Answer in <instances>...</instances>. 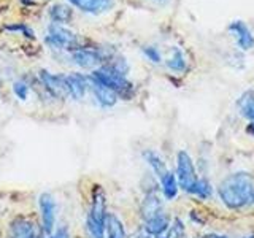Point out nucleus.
Returning a JSON list of instances; mask_svg holds the SVG:
<instances>
[{
    "instance_id": "34",
    "label": "nucleus",
    "mask_w": 254,
    "mask_h": 238,
    "mask_svg": "<svg viewBox=\"0 0 254 238\" xmlns=\"http://www.w3.org/2000/svg\"><path fill=\"white\" fill-rule=\"evenodd\" d=\"M0 91H2V79H0Z\"/></svg>"
},
{
    "instance_id": "14",
    "label": "nucleus",
    "mask_w": 254,
    "mask_h": 238,
    "mask_svg": "<svg viewBox=\"0 0 254 238\" xmlns=\"http://www.w3.org/2000/svg\"><path fill=\"white\" fill-rule=\"evenodd\" d=\"M89 87L92 89L95 100H97L103 108H111L116 105L118 95L111 89H108V87H105L103 84L95 81V79H92L91 76H89Z\"/></svg>"
},
{
    "instance_id": "27",
    "label": "nucleus",
    "mask_w": 254,
    "mask_h": 238,
    "mask_svg": "<svg viewBox=\"0 0 254 238\" xmlns=\"http://www.w3.org/2000/svg\"><path fill=\"white\" fill-rule=\"evenodd\" d=\"M51 235H53L54 238H71L68 227H59V229L56 230V232H53Z\"/></svg>"
},
{
    "instance_id": "35",
    "label": "nucleus",
    "mask_w": 254,
    "mask_h": 238,
    "mask_svg": "<svg viewBox=\"0 0 254 238\" xmlns=\"http://www.w3.org/2000/svg\"><path fill=\"white\" fill-rule=\"evenodd\" d=\"M194 238H202V237H194Z\"/></svg>"
},
{
    "instance_id": "30",
    "label": "nucleus",
    "mask_w": 254,
    "mask_h": 238,
    "mask_svg": "<svg viewBox=\"0 0 254 238\" xmlns=\"http://www.w3.org/2000/svg\"><path fill=\"white\" fill-rule=\"evenodd\" d=\"M135 238H153V237H151L149 234H146V232H145V230H143V229H141V230H140V232L137 234V237H135Z\"/></svg>"
},
{
    "instance_id": "31",
    "label": "nucleus",
    "mask_w": 254,
    "mask_h": 238,
    "mask_svg": "<svg viewBox=\"0 0 254 238\" xmlns=\"http://www.w3.org/2000/svg\"><path fill=\"white\" fill-rule=\"evenodd\" d=\"M205 238H229V237L222 234H208V235H205Z\"/></svg>"
},
{
    "instance_id": "4",
    "label": "nucleus",
    "mask_w": 254,
    "mask_h": 238,
    "mask_svg": "<svg viewBox=\"0 0 254 238\" xmlns=\"http://www.w3.org/2000/svg\"><path fill=\"white\" fill-rule=\"evenodd\" d=\"M175 177H177L180 189H183L188 194L192 192V187L195 186L198 177L192 157L185 149H180L177 153V172H175Z\"/></svg>"
},
{
    "instance_id": "12",
    "label": "nucleus",
    "mask_w": 254,
    "mask_h": 238,
    "mask_svg": "<svg viewBox=\"0 0 254 238\" xmlns=\"http://www.w3.org/2000/svg\"><path fill=\"white\" fill-rule=\"evenodd\" d=\"M65 83L70 97H73L75 100H81L87 87H89V76H84L81 73H70L65 75Z\"/></svg>"
},
{
    "instance_id": "24",
    "label": "nucleus",
    "mask_w": 254,
    "mask_h": 238,
    "mask_svg": "<svg viewBox=\"0 0 254 238\" xmlns=\"http://www.w3.org/2000/svg\"><path fill=\"white\" fill-rule=\"evenodd\" d=\"M13 92L19 100H27L29 97V86L24 81H14L13 83Z\"/></svg>"
},
{
    "instance_id": "13",
    "label": "nucleus",
    "mask_w": 254,
    "mask_h": 238,
    "mask_svg": "<svg viewBox=\"0 0 254 238\" xmlns=\"http://www.w3.org/2000/svg\"><path fill=\"white\" fill-rule=\"evenodd\" d=\"M164 211V202L162 198L156 194H145L143 200L140 203V216L143 221L156 216V214Z\"/></svg>"
},
{
    "instance_id": "20",
    "label": "nucleus",
    "mask_w": 254,
    "mask_h": 238,
    "mask_svg": "<svg viewBox=\"0 0 254 238\" xmlns=\"http://www.w3.org/2000/svg\"><path fill=\"white\" fill-rule=\"evenodd\" d=\"M165 63L172 71H177V73H181V71H185L188 68L186 58H185V54H183V51L180 50L178 46H173L170 50V56L167 58Z\"/></svg>"
},
{
    "instance_id": "21",
    "label": "nucleus",
    "mask_w": 254,
    "mask_h": 238,
    "mask_svg": "<svg viewBox=\"0 0 254 238\" xmlns=\"http://www.w3.org/2000/svg\"><path fill=\"white\" fill-rule=\"evenodd\" d=\"M213 184L208 181V178H198L195 186L192 187V192L190 195H195L197 198H200V200H210L213 197Z\"/></svg>"
},
{
    "instance_id": "23",
    "label": "nucleus",
    "mask_w": 254,
    "mask_h": 238,
    "mask_svg": "<svg viewBox=\"0 0 254 238\" xmlns=\"http://www.w3.org/2000/svg\"><path fill=\"white\" fill-rule=\"evenodd\" d=\"M156 238H186V226L180 218L172 219V224L165 234L159 235Z\"/></svg>"
},
{
    "instance_id": "3",
    "label": "nucleus",
    "mask_w": 254,
    "mask_h": 238,
    "mask_svg": "<svg viewBox=\"0 0 254 238\" xmlns=\"http://www.w3.org/2000/svg\"><path fill=\"white\" fill-rule=\"evenodd\" d=\"M89 76L95 79L97 83L113 91L118 95V99L130 100L135 94V87L129 79L126 78V75L119 73L118 70H115L111 65H108V63H105V65L97 70H94Z\"/></svg>"
},
{
    "instance_id": "16",
    "label": "nucleus",
    "mask_w": 254,
    "mask_h": 238,
    "mask_svg": "<svg viewBox=\"0 0 254 238\" xmlns=\"http://www.w3.org/2000/svg\"><path fill=\"white\" fill-rule=\"evenodd\" d=\"M159 189L162 190V195L165 200H175L178 197L180 192V186H178V181L177 177H175L173 172H167L165 175H162L159 178Z\"/></svg>"
},
{
    "instance_id": "2",
    "label": "nucleus",
    "mask_w": 254,
    "mask_h": 238,
    "mask_svg": "<svg viewBox=\"0 0 254 238\" xmlns=\"http://www.w3.org/2000/svg\"><path fill=\"white\" fill-rule=\"evenodd\" d=\"M107 192L100 184H94L91 192V205L86 216V232L89 238H105L107 219Z\"/></svg>"
},
{
    "instance_id": "33",
    "label": "nucleus",
    "mask_w": 254,
    "mask_h": 238,
    "mask_svg": "<svg viewBox=\"0 0 254 238\" xmlns=\"http://www.w3.org/2000/svg\"><path fill=\"white\" fill-rule=\"evenodd\" d=\"M242 238H254V234H248V235H245V237H242Z\"/></svg>"
},
{
    "instance_id": "1",
    "label": "nucleus",
    "mask_w": 254,
    "mask_h": 238,
    "mask_svg": "<svg viewBox=\"0 0 254 238\" xmlns=\"http://www.w3.org/2000/svg\"><path fill=\"white\" fill-rule=\"evenodd\" d=\"M218 197L227 210L240 211L254 206V178L248 172L227 175L218 186Z\"/></svg>"
},
{
    "instance_id": "18",
    "label": "nucleus",
    "mask_w": 254,
    "mask_h": 238,
    "mask_svg": "<svg viewBox=\"0 0 254 238\" xmlns=\"http://www.w3.org/2000/svg\"><path fill=\"white\" fill-rule=\"evenodd\" d=\"M237 111L242 118L254 121V89L245 91L237 100Z\"/></svg>"
},
{
    "instance_id": "29",
    "label": "nucleus",
    "mask_w": 254,
    "mask_h": 238,
    "mask_svg": "<svg viewBox=\"0 0 254 238\" xmlns=\"http://www.w3.org/2000/svg\"><path fill=\"white\" fill-rule=\"evenodd\" d=\"M246 133H248L250 137H254V121H250L248 125H246Z\"/></svg>"
},
{
    "instance_id": "11",
    "label": "nucleus",
    "mask_w": 254,
    "mask_h": 238,
    "mask_svg": "<svg viewBox=\"0 0 254 238\" xmlns=\"http://www.w3.org/2000/svg\"><path fill=\"white\" fill-rule=\"evenodd\" d=\"M170 224H172V218L165 211H162V213L156 214V216L146 219L145 224H143V230H145L146 234H149L153 238H156L159 235L165 234L167 230H169Z\"/></svg>"
},
{
    "instance_id": "15",
    "label": "nucleus",
    "mask_w": 254,
    "mask_h": 238,
    "mask_svg": "<svg viewBox=\"0 0 254 238\" xmlns=\"http://www.w3.org/2000/svg\"><path fill=\"white\" fill-rule=\"evenodd\" d=\"M68 2L79 8L84 13H91V14H100L105 13L113 8V0H68Z\"/></svg>"
},
{
    "instance_id": "7",
    "label": "nucleus",
    "mask_w": 254,
    "mask_h": 238,
    "mask_svg": "<svg viewBox=\"0 0 254 238\" xmlns=\"http://www.w3.org/2000/svg\"><path fill=\"white\" fill-rule=\"evenodd\" d=\"M38 206H40V218H42V230L48 237L54 232L56 227V216H58V203H56L54 197L48 192H43L38 198Z\"/></svg>"
},
{
    "instance_id": "6",
    "label": "nucleus",
    "mask_w": 254,
    "mask_h": 238,
    "mask_svg": "<svg viewBox=\"0 0 254 238\" xmlns=\"http://www.w3.org/2000/svg\"><path fill=\"white\" fill-rule=\"evenodd\" d=\"M38 79L42 83L43 89L51 95L54 99H61L65 100L68 99V89H67V83H65V76L64 75H54L48 70H40Z\"/></svg>"
},
{
    "instance_id": "22",
    "label": "nucleus",
    "mask_w": 254,
    "mask_h": 238,
    "mask_svg": "<svg viewBox=\"0 0 254 238\" xmlns=\"http://www.w3.org/2000/svg\"><path fill=\"white\" fill-rule=\"evenodd\" d=\"M73 16V10L67 5H62V3H56L50 8V18L56 22V24H61V22H68Z\"/></svg>"
},
{
    "instance_id": "19",
    "label": "nucleus",
    "mask_w": 254,
    "mask_h": 238,
    "mask_svg": "<svg viewBox=\"0 0 254 238\" xmlns=\"http://www.w3.org/2000/svg\"><path fill=\"white\" fill-rule=\"evenodd\" d=\"M124 222L115 213H108L105 219V238H126Z\"/></svg>"
},
{
    "instance_id": "10",
    "label": "nucleus",
    "mask_w": 254,
    "mask_h": 238,
    "mask_svg": "<svg viewBox=\"0 0 254 238\" xmlns=\"http://www.w3.org/2000/svg\"><path fill=\"white\" fill-rule=\"evenodd\" d=\"M76 65L81 68H95L100 63L107 62V56L102 51H92V50H76L71 54Z\"/></svg>"
},
{
    "instance_id": "25",
    "label": "nucleus",
    "mask_w": 254,
    "mask_h": 238,
    "mask_svg": "<svg viewBox=\"0 0 254 238\" xmlns=\"http://www.w3.org/2000/svg\"><path fill=\"white\" fill-rule=\"evenodd\" d=\"M5 30H10V32H22L24 35H26L27 38L34 40L35 38V34L32 32V29L29 26H26V24H13V26H5Z\"/></svg>"
},
{
    "instance_id": "32",
    "label": "nucleus",
    "mask_w": 254,
    "mask_h": 238,
    "mask_svg": "<svg viewBox=\"0 0 254 238\" xmlns=\"http://www.w3.org/2000/svg\"><path fill=\"white\" fill-rule=\"evenodd\" d=\"M22 3H26V5H35L34 0H21Z\"/></svg>"
},
{
    "instance_id": "28",
    "label": "nucleus",
    "mask_w": 254,
    "mask_h": 238,
    "mask_svg": "<svg viewBox=\"0 0 254 238\" xmlns=\"http://www.w3.org/2000/svg\"><path fill=\"white\" fill-rule=\"evenodd\" d=\"M189 219L192 221L194 224H198V226H203L205 224V219L198 216L197 211H189Z\"/></svg>"
},
{
    "instance_id": "26",
    "label": "nucleus",
    "mask_w": 254,
    "mask_h": 238,
    "mask_svg": "<svg viewBox=\"0 0 254 238\" xmlns=\"http://www.w3.org/2000/svg\"><path fill=\"white\" fill-rule=\"evenodd\" d=\"M143 54H145L151 62H154V63L161 62V53H159L157 48L154 46H143Z\"/></svg>"
},
{
    "instance_id": "9",
    "label": "nucleus",
    "mask_w": 254,
    "mask_h": 238,
    "mask_svg": "<svg viewBox=\"0 0 254 238\" xmlns=\"http://www.w3.org/2000/svg\"><path fill=\"white\" fill-rule=\"evenodd\" d=\"M229 32L232 34L235 43H237L238 48H240V50L250 51L251 48L254 46V35H253V32L250 30V27L246 26L243 21L235 19V21L230 22Z\"/></svg>"
},
{
    "instance_id": "17",
    "label": "nucleus",
    "mask_w": 254,
    "mask_h": 238,
    "mask_svg": "<svg viewBox=\"0 0 254 238\" xmlns=\"http://www.w3.org/2000/svg\"><path fill=\"white\" fill-rule=\"evenodd\" d=\"M141 156H143V159H145V162L149 165V169L153 170V173L156 175L157 179L161 178L162 175H165L167 172H169L165 161L161 157V154L156 153L154 149H145Z\"/></svg>"
},
{
    "instance_id": "5",
    "label": "nucleus",
    "mask_w": 254,
    "mask_h": 238,
    "mask_svg": "<svg viewBox=\"0 0 254 238\" xmlns=\"http://www.w3.org/2000/svg\"><path fill=\"white\" fill-rule=\"evenodd\" d=\"M45 42L53 46L54 50H73L78 48V37L71 30L61 27L59 24H51L50 26V35L45 38Z\"/></svg>"
},
{
    "instance_id": "8",
    "label": "nucleus",
    "mask_w": 254,
    "mask_h": 238,
    "mask_svg": "<svg viewBox=\"0 0 254 238\" xmlns=\"http://www.w3.org/2000/svg\"><path fill=\"white\" fill-rule=\"evenodd\" d=\"M42 230L32 219L18 216L14 218L10 226H8V235L6 238H35V235Z\"/></svg>"
}]
</instances>
